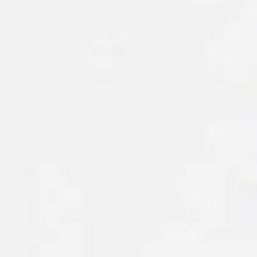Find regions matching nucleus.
Returning <instances> with one entry per match:
<instances>
[]
</instances>
